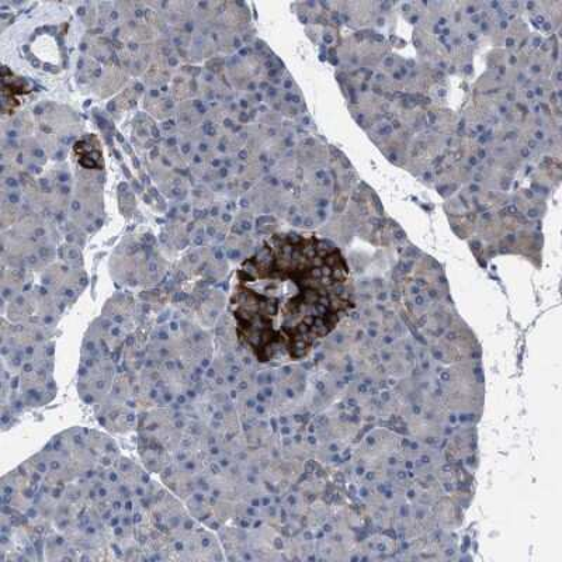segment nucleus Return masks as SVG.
Returning a JSON list of instances; mask_svg holds the SVG:
<instances>
[{
	"label": "nucleus",
	"instance_id": "1",
	"mask_svg": "<svg viewBox=\"0 0 562 562\" xmlns=\"http://www.w3.org/2000/svg\"><path fill=\"white\" fill-rule=\"evenodd\" d=\"M353 307L345 256L313 234L265 240L240 265L231 295L239 340L260 361L304 358Z\"/></svg>",
	"mask_w": 562,
	"mask_h": 562
}]
</instances>
